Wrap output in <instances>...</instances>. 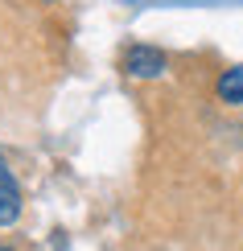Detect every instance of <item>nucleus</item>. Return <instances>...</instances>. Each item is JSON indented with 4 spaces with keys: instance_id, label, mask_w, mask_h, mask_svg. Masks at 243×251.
I'll list each match as a JSON object with an SVG mask.
<instances>
[{
    "instance_id": "nucleus-1",
    "label": "nucleus",
    "mask_w": 243,
    "mask_h": 251,
    "mask_svg": "<svg viewBox=\"0 0 243 251\" xmlns=\"http://www.w3.org/2000/svg\"><path fill=\"white\" fill-rule=\"evenodd\" d=\"M165 66H169V58L157 46H128V54H124V75H132V78H157V75H165Z\"/></svg>"
},
{
    "instance_id": "nucleus-4",
    "label": "nucleus",
    "mask_w": 243,
    "mask_h": 251,
    "mask_svg": "<svg viewBox=\"0 0 243 251\" xmlns=\"http://www.w3.org/2000/svg\"><path fill=\"white\" fill-rule=\"evenodd\" d=\"M0 251H8V247H0Z\"/></svg>"
},
{
    "instance_id": "nucleus-3",
    "label": "nucleus",
    "mask_w": 243,
    "mask_h": 251,
    "mask_svg": "<svg viewBox=\"0 0 243 251\" xmlns=\"http://www.w3.org/2000/svg\"><path fill=\"white\" fill-rule=\"evenodd\" d=\"M215 91H218V99H223V103L239 107V103H243V62L218 75V87H215Z\"/></svg>"
},
{
    "instance_id": "nucleus-2",
    "label": "nucleus",
    "mask_w": 243,
    "mask_h": 251,
    "mask_svg": "<svg viewBox=\"0 0 243 251\" xmlns=\"http://www.w3.org/2000/svg\"><path fill=\"white\" fill-rule=\"evenodd\" d=\"M17 214H21V185L13 169L4 165V156H0V226L17 223Z\"/></svg>"
}]
</instances>
